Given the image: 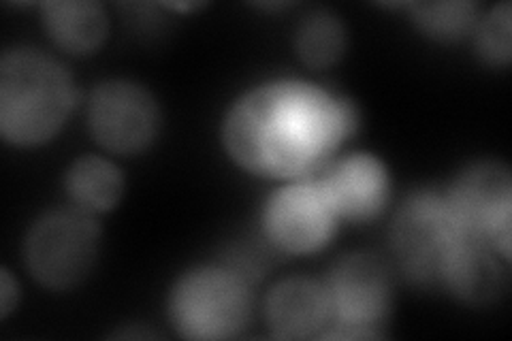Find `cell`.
I'll use <instances>...</instances> for the list:
<instances>
[{
    "instance_id": "obj_1",
    "label": "cell",
    "mask_w": 512,
    "mask_h": 341,
    "mask_svg": "<svg viewBox=\"0 0 512 341\" xmlns=\"http://www.w3.org/2000/svg\"><path fill=\"white\" fill-rule=\"evenodd\" d=\"M357 128V113L338 99L301 81L256 88L224 122V143L237 165L263 177H308Z\"/></svg>"
},
{
    "instance_id": "obj_2",
    "label": "cell",
    "mask_w": 512,
    "mask_h": 341,
    "mask_svg": "<svg viewBox=\"0 0 512 341\" xmlns=\"http://www.w3.org/2000/svg\"><path fill=\"white\" fill-rule=\"evenodd\" d=\"M75 86L56 60L35 50H15L0 62V131L28 148L50 141L71 116Z\"/></svg>"
},
{
    "instance_id": "obj_3",
    "label": "cell",
    "mask_w": 512,
    "mask_h": 341,
    "mask_svg": "<svg viewBox=\"0 0 512 341\" xmlns=\"http://www.w3.org/2000/svg\"><path fill=\"white\" fill-rule=\"evenodd\" d=\"M171 318L188 339L235 337L250 318L248 286L227 269L192 271L173 288Z\"/></svg>"
},
{
    "instance_id": "obj_4",
    "label": "cell",
    "mask_w": 512,
    "mask_h": 341,
    "mask_svg": "<svg viewBox=\"0 0 512 341\" xmlns=\"http://www.w3.org/2000/svg\"><path fill=\"white\" fill-rule=\"evenodd\" d=\"M393 250L408 278L419 284H442L446 265L461 239L459 226L446 199L419 192L397 211Z\"/></svg>"
},
{
    "instance_id": "obj_5",
    "label": "cell",
    "mask_w": 512,
    "mask_h": 341,
    "mask_svg": "<svg viewBox=\"0 0 512 341\" xmlns=\"http://www.w3.org/2000/svg\"><path fill=\"white\" fill-rule=\"evenodd\" d=\"M99 250V226L86 211H52L32 226L26 261L35 278L54 290L77 286Z\"/></svg>"
},
{
    "instance_id": "obj_6",
    "label": "cell",
    "mask_w": 512,
    "mask_h": 341,
    "mask_svg": "<svg viewBox=\"0 0 512 341\" xmlns=\"http://www.w3.org/2000/svg\"><path fill=\"white\" fill-rule=\"evenodd\" d=\"M329 318L335 331L329 339H374L380 337L378 324L387 318L391 286L387 269L365 254L348 256L335 265L325 288Z\"/></svg>"
},
{
    "instance_id": "obj_7",
    "label": "cell",
    "mask_w": 512,
    "mask_h": 341,
    "mask_svg": "<svg viewBox=\"0 0 512 341\" xmlns=\"http://www.w3.org/2000/svg\"><path fill=\"white\" fill-rule=\"evenodd\" d=\"M463 235L483 239L506 261L512 243V180L498 162H480L463 171L444 197Z\"/></svg>"
},
{
    "instance_id": "obj_8",
    "label": "cell",
    "mask_w": 512,
    "mask_h": 341,
    "mask_svg": "<svg viewBox=\"0 0 512 341\" xmlns=\"http://www.w3.org/2000/svg\"><path fill=\"white\" fill-rule=\"evenodd\" d=\"M338 218L323 182L312 177L271 197L265 211V231L280 250L310 254L327 246Z\"/></svg>"
},
{
    "instance_id": "obj_9",
    "label": "cell",
    "mask_w": 512,
    "mask_h": 341,
    "mask_svg": "<svg viewBox=\"0 0 512 341\" xmlns=\"http://www.w3.org/2000/svg\"><path fill=\"white\" fill-rule=\"evenodd\" d=\"M160 111L152 94L131 81H107L90 101V128L103 148L137 154L156 139Z\"/></svg>"
},
{
    "instance_id": "obj_10",
    "label": "cell",
    "mask_w": 512,
    "mask_h": 341,
    "mask_svg": "<svg viewBox=\"0 0 512 341\" xmlns=\"http://www.w3.org/2000/svg\"><path fill=\"white\" fill-rule=\"evenodd\" d=\"M329 199L346 220H372L389 199V175L374 156L357 154L342 160L327 175L318 177Z\"/></svg>"
},
{
    "instance_id": "obj_11",
    "label": "cell",
    "mask_w": 512,
    "mask_h": 341,
    "mask_svg": "<svg viewBox=\"0 0 512 341\" xmlns=\"http://www.w3.org/2000/svg\"><path fill=\"white\" fill-rule=\"evenodd\" d=\"M495 254L500 252L491 243L461 233L451 261L446 265L442 284L466 303H493L506 288V271Z\"/></svg>"
},
{
    "instance_id": "obj_12",
    "label": "cell",
    "mask_w": 512,
    "mask_h": 341,
    "mask_svg": "<svg viewBox=\"0 0 512 341\" xmlns=\"http://www.w3.org/2000/svg\"><path fill=\"white\" fill-rule=\"evenodd\" d=\"M329 320L325 288L314 280L280 282L267 297V322L280 339H308Z\"/></svg>"
},
{
    "instance_id": "obj_13",
    "label": "cell",
    "mask_w": 512,
    "mask_h": 341,
    "mask_svg": "<svg viewBox=\"0 0 512 341\" xmlns=\"http://www.w3.org/2000/svg\"><path fill=\"white\" fill-rule=\"evenodd\" d=\"M52 39L71 54H88L107 37V18L101 5L90 0H64L43 7Z\"/></svg>"
},
{
    "instance_id": "obj_14",
    "label": "cell",
    "mask_w": 512,
    "mask_h": 341,
    "mask_svg": "<svg viewBox=\"0 0 512 341\" xmlns=\"http://www.w3.org/2000/svg\"><path fill=\"white\" fill-rule=\"evenodd\" d=\"M67 184L73 201L84 211H109L122 197L124 177L114 162L86 156L71 167Z\"/></svg>"
},
{
    "instance_id": "obj_15",
    "label": "cell",
    "mask_w": 512,
    "mask_h": 341,
    "mask_svg": "<svg viewBox=\"0 0 512 341\" xmlns=\"http://www.w3.org/2000/svg\"><path fill=\"white\" fill-rule=\"evenodd\" d=\"M346 50V30L331 13L318 11L301 22L297 30V52L312 69H327Z\"/></svg>"
},
{
    "instance_id": "obj_16",
    "label": "cell",
    "mask_w": 512,
    "mask_h": 341,
    "mask_svg": "<svg viewBox=\"0 0 512 341\" xmlns=\"http://www.w3.org/2000/svg\"><path fill=\"white\" fill-rule=\"evenodd\" d=\"M414 20L429 37L455 41L468 35L476 22L474 3H416L412 5Z\"/></svg>"
},
{
    "instance_id": "obj_17",
    "label": "cell",
    "mask_w": 512,
    "mask_h": 341,
    "mask_svg": "<svg viewBox=\"0 0 512 341\" xmlns=\"http://www.w3.org/2000/svg\"><path fill=\"white\" fill-rule=\"evenodd\" d=\"M512 22H510V5L502 3L495 7L487 18L480 22L478 28V52L489 64L506 67L512 54Z\"/></svg>"
},
{
    "instance_id": "obj_18",
    "label": "cell",
    "mask_w": 512,
    "mask_h": 341,
    "mask_svg": "<svg viewBox=\"0 0 512 341\" xmlns=\"http://www.w3.org/2000/svg\"><path fill=\"white\" fill-rule=\"evenodd\" d=\"M15 301H18V286L11 280L9 271L3 269V273H0V316H9Z\"/></svg>"
}]
</instances>
